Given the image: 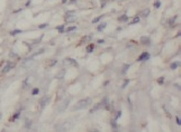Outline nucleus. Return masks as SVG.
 <instances>
[{"instance_id":"0eeeda50","label":"nucleus","mask_w":181,"mask_h":132,"mask_svg":"<svg viewBox=\"0 0 181 132\" xmlns=\"http://www.w3.org/2000/svg\"><path fill=\"white\" fill-rule=\"evenodd\" d=\"M64 65H70V66H72V65H73V66H77V63H75V61H73V59H71V58H65V59H64Z\"/></svg>"},{"instance_id":"423d86ee","label":"nucleus","mask_w":181,"mask_h":132,"mask_svg":"<svg viewBox=\"0 0 181 132\" xmlns=\"http://www.w3.org/2000/svg\"><path fill=\"white\" fill-rule=\"evenodd\" d=\"M13 67V63H7V64L5 65V67L2 68L1 73H2V74H6V73H8Z\"/></svg>"},{"instance_id":"9b49d317","label":"nucleus","mask_w":181,"mask_h":132,"mask_svg":"<svg viewBox=\"0 0 181 132\" xmlns=\"http://www.w3.org/2000/svg\"><path fill=\"white\" fill-rule=\"evenodd\" d=\"M104 17H105L104 15H101V16H99V17H96V18L94 19V20H92V24H97L98 21H100Z\"/></svg>"},{"instance_id":"f3484780","label":"nucleus","mask_w":181,"mask_h":132,"mask_svg":"<svg viewBox=\"0 0 181 132\" xmlns=\"http://www.w3.org/2000/svg\"><path fill=\"white\" fill-rule=\"evenodd\" d=\"M74 29H75V27H74V26H72V27H69L67 28V29H65V33H69V31H72V30H74Z\"/></svg>"},{"instance_id":"a878e982","label":"nucleus","mask_w":181,"mask_h":132,"mask_svg":"<svg viewBox=\"0 0 181 132\" xmlns=\"http://www.w3.org/2000/svg\"><path fill=\"white\" fill-rule=\"evenodd\" d=\"M121 112L119 111V112H118V114H116V119H118L119 116H121Z\"/></svg>"},{"instance_id":"20e7f679","label":"nucleus","mask_w":181,"mask_h":132,"mask_svg":"<svg viewBox=\"0 0 181 132\" xmlns=\"http://www.w3.org/2000/svg\"><path fill=\"white\" fill-rule=\"evenodd\" d=\"M148 58H150V54H148V52H144V53H142L140 56H138L137 61L138 62H143V61H148Z\"/></svg>"},{"instance_id":"1a4fd4ad","label":"nucleus","mask_w":181,"mask_h":132,"mask_svg":"<svg viewBox=\"0 0 181 132\" xmlns=\"http://www.w3.org/2000/svg\"><path fill=\"white\" fill-rule=\"evenodd\" d=\"M94 49V44H90V45H88L87 46V52L88 53H92Z\"/></svg>"},{"instance_id":"c85d7f7f","label":"nucleus","mask_w":181,"mask_h":132,"mask_svg":"<svg viewBox=\"0 0 181 132\" xmlns=\"http://www.w3.org/2000/svg\"><path fill=\"white\" fill-rule=\"evenodd\" d=\"M63 1H64V0H63Z\"/></svg>"},{"instance_id":"6ab92c4d","label":"nucleus","mask_w":181,"mask_h":132,"mask_svg":"<svg viewBox=\"0 0 181 132\" xmlns=\"http://www.w3.org/2000/svg\"><path fill=\"white\" fill-rule=\"evenodd\" d=\"M38 92H40V90H38V88H34L33 91H32V94L36 95V94H38Z\"/></svg>"},{"instance_id":"7ed1b4c3","label":"nucleus","mask_w":181,"mask_h":132,"mask_svg":"<svg viewBox=\"0 0 181 132\" xmlns=\"http://www.w3.org/2000/svg\"><path fill=\"white\" fill-rule=\"evenodd\" d=\"M64 19H65L67 23H71L72 20L75 19V12L74 11H67V15L64 16Z\"/></svg>"},{"instance_id":"5701e85b","label":"nucleus","mask_w":181,"mask_h":132,"mask_svg":"<svg viewBox=\"0 0 181 132\" xmlns=\"http://www.w3.org/2000/svg\"><path fill=\"white\" fill-rule=\"evenodd\" d=\"M128 67H129V65H126V66H124V70H123V73H125V72L127 71Z\"/></svg>"},{"instance_id":"ddd939ff","label":"nucleus","mask_w":181,"mask_h":132,"mask_svg":"<svg viewBox=\"0 0 181 132\" xmlns=\"http://www.w3.org/2000/svg\"><path fill=\"white\" fill-rule=\"evenodd\" d=\"M175 19H177V16H175V17H172V19H170V20L168 21L169 26H173V25H175Z\"/></svg>"},{"instance_id":"b1692460","label":"nucleus","mask_w":181,"mask_h":132,"mask_svg":"<svg viewBox=\"0 0 181 132\" xmlns=\"http://www.w3.org/2000/svg\"><path fill=\"white\" fill-rule=\"evenodd\" d=\"M177 124H178V125H180V124H181V120L178 118V116H177Z\"/></svg>"},{"instance_id":"cd10ccee","label":"nucleus","mask_w":181,"mask_h":132,"mask_svg":"<svg viewBox=\"0 0 181 132\" xmlns=\"http://www.w3.org/2000/svg\"><path fill=\"white\" fill-rule=\"evenodd\" d=\"M1 116H2V114H1V113H0V119H1Z\"/></svg>"},{"instance_id":"393cba45","label":"nucleus","mask_w":181,"mask_h":132,"mask_svg":"<svg viewBox=\"0 0 181 132\" xmlns=\"http://www.w3.org/2000/svg\"><path fill=\"white\" fill-rule=\"evenodd\" d=\"M104 43H105L104 39H99V41H98V44H104Z\"/></svg>"},{"instance_id":"dca6fc26","label":"nucleus","mask_w":181,"mask_h":132,"mask_svg":"<svg viewBox=\"0 0 181 132\" xmlns=\"http://www.w3.org/2000/svg\"><path fill=\"white\" fill-rule=\"evenodd\" d=\"M160 5H161V1H160V0H156V1H155V4H154V7L159 8L160 7Z\"/></svg>"},{"instance_id":"39448f33","label":"nucleus","mask_w":181,"mask_h":132,"mask_svg":"<svg viewBox=\"0 0 181 132\" xmlns=\"http://www.w3.org/2000/svg\"><path fill=\"white\" fill-rule=\"evenodd\" d=\"M140 41H141L142 45H145V46H148V45L151 44V39H150V37H148V36H142Z\"/></svg>"},{"instance_id":"bb28decb","label":"nucleus","mask_w":181,"mask_h":132,"mask_svg":"<svg viewBox=\"0 0 181 132\" xmlns=\"http://www.w3.org/2000/svg\"><path fill=\"white\" fill-rule=\"evenodd\" d=\"M127 84H128V81H126V82H125V83H124V84H123V88L126 87V85H127Z\"/></svg>"},{"instance_id":"4468645a","label":"nucleus","mask_w":181,"mask_h":132,"mask_svg":"<svg viewBox=\"0 0 181 132\" xmlns=\"http://www.w3.org/2000/svg\"><path fill=\"white\" fill-rule=\"evenodd\" d=\"M19 115H20V113L19 112H16V114H13V116L11 118V121H15L17 118H19Z\"/></svg>"},{"instance_id":"2eb2a0df","label":"nucleus","mask_w":181,"mask_h":132,"mask_svg":"<svg viewBox=\"0 0 181 132\" xmlns=\"http://www.w3.org/2000/svg\"><path fill=\"white\" fill-rule=\"evenodd\" d=\"M158 83H159V84H160V85H161V84H163V83H164V77H163V76H162V77H160V78H159V80H158Z\"/></svg>"},{"instance_id":"a211bd4d","label":"nucleus","mask_w":181,"mask_h":132,"mask_svg":"<svg viewBox=\"0 0 181 132\" xmlns=\"http://www.w3.org/2000/svg\"><path fill=\"white\" fill-rule=\"evenodd\" d=\"M148 14H150V10H148V9H145V11H143V16H144V17H148Z\"/></svg>"},{"instance_id":"9d476101","label":"nucleus","mask_w":181,"mask_h":132,"mask_svg":"<svg viewBox=\"0 0 181 132\" xmlns=\"http://www.w3.org/2000/svg\"><path fill=\"white\" fill-rule=\"evenodd\" d=\"M128 20V16L126 15H123L121 17H118V21H127Z\"/></svg>"},{"instance_id":"412c9836","label":"nucleus","mask_w":181,"mask_h":132,"mask_svg":"<svg viewBox=\"0 0 181 132\" xmlns=\"http://www.w3.org/2000/svg\"><path fill=\"white\" fill-rule=\"evenodd\" d=\"M57 30L60 31V33H63L64 31V26L62 25V26H60V27H57Z\"/></svg>"},{"instance_id":"4be33fe9","label":"nucleus","mask_w":181,"mask_h":132,"mask_svg":"<svg viewBox=\"0 0 181 132\" xmlns=\"http://www.w3.org/2000/svg\"><path fill=\"white\" fill-rule=\"evenodd\" d=\"M19 33H21V30H13V31H11V35H16V34H19Z\"/></svg>"},{"instance_id":"f8f14e48","label":"nucleus","mask_w":181,"mask_h":132,"mask_svg":"<svg viewBox=\"0 0 181 132\" xmlns=\"http://www.w3.org/2000/svg\"><path fill=\"white\" fill-rule=\"evenodd\" d=\"M178 66H179V62H175V63H171L170 68H171V70H177Z\"/></svg>"},{"instance_id":"f257e3e1","label":"nucleus","mask_w":181,"mask_h":132,"mask_svg":"<svg viewBox=\"0 0 181 132\" xmlns=\"http://www.w3.org/2000/svg\"><path fill=\"white\" fill-rule=\"evenodd\" d=\"M90 104H91V98H82V100L78 101L75 103V105L73 106V111L84 110V109H87Z\"/></svg>"},{"instance_id":"f03ea898","label":"nucleus","mask_w":181,"mask_h":132,"mask_svg":"<svg viewBox=\"0 0 181 132\" xmlns=\"http://www.w3.org/2000/svg\"><path fill=\"white\" fill-rule=\"evenodd\" d=\"M69 103H70V98H67V100H64L60 105H59V108H57V112L59 113H62V112L65 110V109L69 106Z\"/></svg>"},{"instance_id":"aec40b11","label":"nucleus","mask_w":181,"mask_h":132,"mask_svg":"<svg viewBox=\"0 0 181 132\" xmlns=\"http://www.w3.org/2000/svg\"><path fill=\"white\" fill-rule=\"evenodd\" d=\"M140 21V17H136V18H134V20L132 21V25H135L136 23H138Z\"/></svg>"},{"instance_id":"6e6552de","label":"nucleus","mask_w":181,"mask_h":132,"mask_svg":"<svg viewBox=\"0 0 181 132\" xmlns=\"http://www.w3.org/2000/svg\"><path fill=\"white\" fill-rule=\"evenodd\" d=\"M106 27H107V24H106V23H101V24L97 27V30H98V31L104 30V29H105Z\"/></svg>"}]
</instances>
